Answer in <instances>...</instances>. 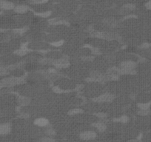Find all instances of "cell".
Segmentation results:
<instances>
[{"label":"cell","mask_w":151,"mask_h":142,"mask_svg":"<svg viewBox=\"0 0 151 142\" xmlns=\"http://www.w3.org/2000/svg\"><path fill=\"white\" fill-rule=\"evenodd\" d=\"M10 130V128L7 125H2L0 126V135H5Z\"/></svg>","instance_id":"6da1fadb"},{"label":"cell","mask_w":151,"mask_h":142,"mask_svg":"<svg viewBox=\"0 0 151 142\" xmlns=\"http://www.w3.org/2000/svg\"><path fill=\"white\" fill-rule=\"evenodd\" d=\"M26 69L28 70H30L34 69V64H28L26 67Z\"/></svg>","instance_id":"7a4b0ae2"},{"label":"cell","mask_w":151,"mask_h":142,"mask_svg":"<svg viewBox=\"0 0 151 142\" xmlns=\"http://www.w3.org/2000/svg\"><path fill=\"white\" fill-rule=\"evenodd\" d=\"M38 21V19H36V18H35V19H34V22H36V21Z\"/></svg>","instance_id":"3957f363"},{"label":"cell","mask_w":151,"mask_h":142,"mask_svg":"<svg viewBox=\"0 0 151 142\" xmlns=\"http://www.w3.org/2000/svg\"><path fill=\"white\" fill-rule=\"evenodd\" d=\"M135 142H139V141H135Z\"/></svg>","instance_id":"277c9868"}]
</instances>
